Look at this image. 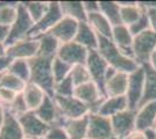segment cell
<instances>
[{"instance_id": "6da1fadb", "label": "cell", "mask_w": 156, "mask_h": 139, "mask_svg": "<svg viewBox=\"0 0 156 139\" xmlns=\"http://www.w3.org/2000/svg\"><path fill=\"white\" fill-rule=\"evenodd\" d=\"M98 52L111 67L120 72L129 74L141 66L134 58H129L122 55L111 38L98 36Z\"/></svg>"}, {"instance_id": "7a4b0ae2", "label": "cell", "mask_w": 156, "mask_h": 139, "mask_svg": "<svg viewBox=\"0 0 156 139\" xmlns=\"http://www.w3.org/2000/svg\"><path fill=\"white\" fill-rule=\"evenodd\" d=\"M30 78L29 82L41 87L48 96L54 98V75H52V59L43 57H34L28 60Z\"/></svg>"}, {"instance_id": "3957f363", "label": "cell", "mask_w": 156, "mask_h": 139, "mask_svg": "<svg viewBox=\"0 0 156 139\" xmlns=\"http://www.w3.org/2000/svg\"><path fill=\"white\" fill-rule=\"evenodd\" d=\"M132 49L134 59L140 65L148 64L151 53L156 50V33L149 29L134 36Z\"/></svg>"}, {"instance_id": "277c9868", "label": "cell", "mask_w": 156, "mask_h": 139, "mask_svg": "<svg viewBox=\"0 0 156 139\" xmlns=\"http://www.w3.org/2000/svg\"><path fill=\"white\" fill-rule=\"evenodd\" d=\"M63 12L59 5V1H49V9L46 13V15L39 21L36 22L32 30L29 31L27 38H39L40 36L44 35V34L49 33L54 27L57 25L62 18H63Z\"/></svg>"}, {"instance_id": "5b68a950", "label": "cell", "mask_w": 156, "mask_h": 139, "mask_svg": "<svg viewBox=\"0 0 156 139\" xmlns=\"http://www.w3.org/2000/svg\"><path fill=\"white\" fill-rule=\"evenodd\" d=\"M34 21L32 20L30 15L28 14L27 9L25 8L22 2H19L18 6V16L16 20L14 21V23L9 27V31H8V36H7L5 44L9 45L14 42L20 40L27 38L29 31L32 30L34 27Z\"/></svg>"}, {"instance_id": "8992f818", "label": "cell", "mask_w": 156, "mask_h": 139, "mask_svg": "<svg viewBox=\"0 0 156 139\" xmlns=\"http://www.w3.org/2000/svg\"><path fill=\"white\" fill-rule=\"evenodd\" d=\"M73 96L89 107L90 114H97L106 99V96L100 92V89L93 81H89L80 86L75 87Z\"/></svg>"}, {"instance_id": "52a82bcc", "label": "cell", "mask_w": 156, "mask_h": 139, "mask_svg": "<svg viewBox=\"0 0 156 139\" xmlns=\"http://www.w3.org/2000/svg\"><path fill=\"white\" fill-rule=\"evenodd\" d=\"M55 103L62 119H76L90 114V109L85 103L75 96H54Z\"/></svg>"}, {"instance_id": "ba28073f", "label": "cell", "mask_w": 156, "mask_h": 139, "mask_svg": "<svg viewBox=\"0 0 156 139\" xmlns=\"http://www.w3.org/2000/svg\"><path fill=\"white\" fill-rule=\"evenodd\" d=\"M144 87V70L140 66L134 72L128 74V86L126 92V98L128 101V108L132 110H137L143 95Z\"/></svg>"}, {"instance_id": "9c48e42d", "label": "cell", "mask_w": 156, "mask_h": 139, "mask_svg": "<svg viewBox=\"0 0 156 139\" xmlns=\"http://www.w3.org/2000/svg\"><path fill=\"white\" fill-rule=\"evenodd\" d=\"M85 66L89 70L91 80L97 85L100 92L105 95V73L110 65L100 56L98 50H91V51H89V56H87V59L85 63Z\"/></svg>"}, {"instance_id": "30bf717a", "label": "cell", "mask_w": 156, "mask_h": 139, "mask_svg": "<svg viewBox=\"0 0 156 139\" xmlns=\"http://www.w3.org/2000/svg\"><path fill=\"white\" fill-rule=\"evenodd\" d=\"M136 110L127 109L111 117L114 139H125L133 131H135Z\"/></svg>"}, {"instance_id": "8fae6325", "label": "cell", "mask_w": 156, "mask_h": 139, "mask_svg": "<svg viewBox=\"0 0 156 139\" xmlns=\"http://www.w3.org/2000/svg\"><path fill=\"white\" fill-rule=\"evenodd\" d=\"M21 129L26 138L39 139L44 137L50 126L46 124L34 111H27L22 116L18 117Z\"/></svg>"}, {"instance_id": "7c38bea8", "label": "cell", "mask_w": 156, "mask_h": 139, "mask_svg": "<svg viewBox=\"0 0 156 139\" xmlns=\"http://www.w3.org/2000/svg\"><path fill=\"white\" fill-rule=\"evenodd\" d=\"M87 139H114L110 117L99 114H89Z\"/></svg>"}, {"instance_id": "4fadbf2b", "label": "cell", "mask_w": 156, "mask_h": 139, "mask_svg": "<svg viewBox=\"0 0 156 139\" xmlns=\"http://www.w3.org/2000/svg\"><path fill=\"white\" fill-rule=\"evenodd\" d=\"M87 56H89V50L86 48L78 44L75 41H71V42L61 44L56 57L65 61L66 64L73 66V65H78V64L85 65Z\"/></svg>"}, {"instance_id": "5bb4252c", "label": "cell", "mask_w": 156, "mask_h": 139, "mask_svg": "<svg viewBox=\"0 0 156 139\" xmlns=\"http://www.w3.org/2000/svg\"><path fill=\"white\" fill-rule=\"evenodd\" d=\"M39 41L34 38H23L7 45L6 56L11 59L29 60L37 56Z\"/></svg>"}, {"instance_id": "9a60e30c", "label": "cell", "mask_w": 156, "mask_h": 139, "mask_svg": "<svg viewBox=\"0 0 156 139\" xmlns=\"http://www.w3.org/2000/svg\"><path fill=\"white\" fill-rule=\"evenodd\" d=\"M111 40L118 46V49L121 51L122 55L129 58H134L133 56V40L134 36L130 33L129 28L125 25L114 26L112 29V37Z\"/></svg>"}, {"instance_id": "2e32d148", "label": "cell", "mask_w": 156, "mask_h": 139, "mask_svg": "<svg viewBox=\"0 0 156 139\" xmlns=\"http://www.w3.org/2000/svg\"><path fill=\"white\" fill-rule=\"evenodd\" d=\"M78 25H79V22H77L76 20L63 16L57 22V25L54 27L48 34L52 35L61 44L68 43V42H71V41L75 40Z\"/></svg>"}, {"instance_id": "e0dca14e", "label": "cell", "mask_w": 156, "mask_h": 139, "mask_svg": "<svg viewBox=\"0 0 156 139\" xmlns=\"http://www.w3.org/2000/svg\"><path fill=\"white\" fill-rule=\"evenodd\" d=\"M34 113L39 116V118L42 119L49 126L55 125V124L59 125L62 123V121H63L59 116L58 109H57V106L55 103L54 98L48 96V95L44 98L43 102L41 103V106Z\"/></svg>"}, {"instance_id": "ac0fdd59", "label": "cell", "mask_w": 156, "mask_h": 139, "mask_svg": "<svg viewBox=\"0 0 156 139\" xmlns=\"http://www.w3.org/2000/svg\"><path fill=\"white\" fill-rule=\"evenodd\" d=\"M156 124V101H151L141 106L136 110L135 130L144 131L154 127Z\"/></svg>"}, {"instance_id": "d6986e66", "label": "cell", "mask_w": 156, "mask_h": 139, "mask_svg": "<svg viewBox=\"0 0 156 139\" xmlns=\"http://www.w3.org/2000/svg\"><path fill=\"white\" fill-rule=\"evenodd\" d=\"M118 4L120 6L121 23L125 26L129 27L144 14V8L140 1H118Z\"/></svg>"}, {"instance_id": "ffe728a7", "label": "cell", "mask_w": 156, "mask_h": 139, "mask_svg": "<svg viewBox=\"0 0 156 139\" xmlns=\"http://www.w3.org/2000/svg\"><path fill=\"white\" fill-rule=\"evenodd\" d=\"M128 86V74L117 71L115 74L105 82V96H126Z\"/></svg>"}, {"instance_id": "44dd1931", "label": "cell", "mask_w": 156, "mask_h": 139, "mask_svg": "<svg viewBox=\"0 0 156 139\" xmlns=\"http://www.w3.org/2000/svg\"><path fill=\"white\" fill-rule=\"evenodd\" d=\"M64 127L70 139H86L89 127V115L76 119H63L59 124Z\"/></svg>"}, {"instance_id": "7402d4cb", "label": "cell", "mask_w": 156, "mask_h": 139, "mask_svg": "<svg viewBox=\"0 0 156 139\" xmlns=\"http://www.w3.org/2000/svg\"><path fill=\"white\" fill-rule=\"evenodd\" d=\"M25 134L21 129L19 119L6 109L4 123L0 127V139H23Z\"/></svg>"}, {"instance_id": "603a6c76", "label": "cell", "mask_w": 156, "mask_h": 139, "mask_svg": "<svg viewBox=\"0 0 156 139\" xmlns=\"http://www.w3.org/2000/svg\"><path fill=\"white\" fill-rule=\"evenodd\" d=\"M73 41L86 48L89 51L98 50V35L89 26L87 22H79L77 33H76Z\"/></svg>"}, {"instance_id": "cb8c5ba5", "label": "cell", "mask_w": 156, "mask_h": 139, "mask_svg": "<svg viewBox=\"0 0 156 139\" xmlns=\"http://www.w3.org/2000/svg\"><path fill=\"white\" fill-rule=\"evenodd\" d=\"M127 109H129V108H128V101H127L126 96H113V98L105 99L97 114L111 118L112 116L121 113V111H125Z\"/></svg>"}, {"instance_id": "d4e9b609", "label": "cell", "mask_w": 156, "mask_h": 139, "mask_svg": "<svg viewBox=\"0 0 156 139\" xmlns=\"http://www.w3.org/2000/svg\"><path fill=\"white\" fill-rule=\"evenodd\" d=\"M141 66H143L144 70V87L139 108L148 102L156 101V71H154L148 64H144Z\"/></svg>"}, {"instance_id": "484cf974", "label": "cell", "mask_w": 156, "mask_h": 139, "mask_svg": "<svg viewBox=\"0 0 156 139\" xmlns=\"http://www.w3.org/2000/svg\"><path fill=\"white\" fill-rule=\"evenodd\" d=\"M22 95H23V99L26 101V104L29 111H35L41 106V103L43 102L44 98L47 96L46 92L41 87H39L35 84H32V82L26 84Z\"/></svg>"}, {"instance_id": "4316f807", "label": "cell", "mask_w": 156, "mask_h": 139, "mask_svg": "<svg viewBox=\"0 0 156 139\" xmlns=\"http://www.w3.org/2000/svg\"><path fill=\"white\" fill-rule=\"evenodd\" d=\"M86 22L89 23V26L94 30V33L97 34L98 36H103V37H106V38L112 37L113 26L111 25L110 21L105 18L104 14L101 12L87 14Z\"/></svg>"}, {"instance_id": "83f0119b", "label": "cell", "mask_w": 156, "mask_h": 139, "mask_svg": "<svg viewBox=\"0 0 156 139\" xmlns=\"http://www.w3.org/2000/svg\"><path fill=\"white\" fill-rule=\"evenodd\" d=\"M36 40L39 41V51H37L39 57L54 59L57 56L61 43L52 35L47 33L42 36H40Z\"/></svg>"}, {"instance_id": "f1b7e54d", "label": "cell", "mask_w": 156, "mask_h": 139, "mask_svg": "<svg viewBox=\"0 0 156 139\" xmlns=\"http://www.w3.org/2000/svg\"><path fill=\"white\" fill-rule=\"evenodd\" d=\"M63 15L77 22H86L87 14L84 9L83 1H59Z\"/></svg>"}, {"instance_id": "f546056e", "label": "cell", "mask_w": 156, "mask_h": 139, "mask_svg": "<svg viewBox=\"0 0 156 139\" xmlns=\"http://www.w3.org/2000/svg\"><path fill=\"white\" fill-rule=\"evenodd\" d=\"M18 6L16 1H2L0 6V26L9 27L14 23L18 16Z\"/></svg>"}, {"instance_id": "4dcf8cb0", "label": "cell", "mask_w": 156, "mask_h": 139, "mask_svg": "<svg viewBox=\"0 0 156 139\" xmlns=\"http://www.w3.org/2000/svg\"><path fill=\"white\" fill-rule=\"evenodd\" d=\"M99 8L113 27L122 25L120 18V6L118 1H99Z\"/></svg>"}, {"instance_id": "1f68e13d", "label": "cell", "mask_w": 156, "mask_h": 139, "mask_svg": "<svg viewBox=\"0 0 156 139\" xmlns=\"http://www.w3.org/2000/svg\"><path fill=\"white\" fill-rule=\"evenodd\" d=\"M34 23L39 22L49 9V1H22Z\"/></svg>"}, {"instance_id": "d6a6232c", "label": "cell", "mask_w": 156, "mask_h": 139, "mask_svg": "<svg viewBox=\"0 0 156 139\" xmlns=\"http://www.w3.org/2000/svg\"><path fill=\"white\" fill-rule=\"evenodd\" d=\"M11 74L18 77L19 79L23 80L25 82H29L30 78V70H29V63L26 59H14L11 63V66L8 71Z\"/></svg>"}, {"instance_id": "836d02e7", "label": "cell", "mask_w": 156, "mask_h": 139, "mask_svg": "<svg viewBox=\"0 0 156 139\" xmlns=\"http://www.w3.org/2000/svg\"><path fill=\"white\" fill-rule=\"evenodd\" d=\"M26 84L27 82H25L23 80L19 79L18 77L11 74L9 72L1 74V78H0V87L11 89L13 92L18 93V94L23 92V89L26 87Z\"/></svg>"}, {"instance_id": "e575fe53", "label": "cell", "mask_w": 156, "mask_h": 139, "mask_svg": "<svg viewBox=\"0 0 156 139\" xmlns=\"http://www.w3.org/2000/svg\"><path fill=\"white\" fill-rule=\"evenodd\" d=\"M72 82L75 87L80 86L83 84H86L89 81H92L91 80V75L89 73V70L87 67L85 66L84 64H78V65H73L71 67V72H70V75Z\"/></svg>"}, {"instance_id": "d590c367", "label": "cell", "mask_w": 156, "mask_h": 139, "mask_svg": "<svg viewBox=\"0 0 156 139\" xmlns=\"http://www.w3.org/2000/svg\"><path fill=\"white\" fill-rule=\"evenodd\" d=\"M71 65H69L65 61L55 57L52 59V75H54L55 84L68 78L70 75V72H71Z\"/></svg>"}, {"instance_id": "8d00e7d4", "label": "cell", "mask_w": 156, "mask_h": 139, "mask_svg": "<svg viewBox=\"0 0 156 139\" xmlns=\"http://www.w3.org/2000/svg\"><path fill=\"white\" fill-rule=\"evenodd\" d=\"M75 93V85L72 82V80L70 77L65 78L64 80L59 81L57 84H55L54 87V96H73Z\"/></svg>"}, {"instance_id": "74e56055", "label": "cell", "mask_w": 156, "mask_h": 139, "mask_svg": "<svg viewBox=\"0 0 156 139\" xmlns=\"http://www.w3.org/2000/svg\"><path fill=\"white\" fill-rule=\"evenodd\" d=\"M6 109L12 114V115H14L16 118L20 117V116H22L23 114H26L27 111H29V110H28V107H27V104H26V101L23 99L22 93L18 94V96L15 98V100H14L9 106L7 107Z\"/></svg>"}, {"instance_id": "f35d334b", "label": "cell", "mask_w": 156, "mask_h": 139, "mask_svg": "<svg viewBox=\"0 0 156 139\" xmlns=\"http://www.w3.org/2000/svg\"><path fill=\"white\" fill-rule=\"evenodd\" d=\"M128 28H129L130 33H132L133 36H136V35L143 33L146 30H149V23H148V19H147L146 12H144V14H143L136 22H134L133 25H130Z\"/></svg>"}, {"instance_id": "ab89813d", "label": "cell", "mask_w": 156, "mask_h": 139, "mask_svg": "<svg viewBox=\"0 0 156 139\" xmlns=\"http://www.w3.org/2000/svg\"><path fill=\"white\" fill-rule=\"evenodd\" d=\"M44 138L46 139H70L69 136H68V133L65 132L64 127L62 125H57V124L51 125L49 127V130H48L47 134L44 136Z\"/></svg>"}, {"instance_id": "60d3db41", "label": "cell", "mask_w": 156, "mask_h": 139, "mask_svg": "<svg viewBox=\"0 0 156 139\" xmlns=\"http://www.w3.org/2000/svg\"><path fill=\"white\" fill-rule=\"evenodd\" d=\"M16 96H18V93L13 92L11 89H7V88H4V87H0V103L5 108L9 106Z\"/></svg>"}, {"instance_id": "b9f144b4", "label": "cell", "mask_w": 156, "mask_h": 139, "mask_svg": "<svg viewBox=\"0 0 156 139\" xmlns=\"http://www.w3.org/2000/svg\"><path fill=\"white\" fill-rule=\"evenodd\" d=\"M144 12L147 15V19H148V23H149V29L153 30L154 33H156V8L153 7H144Z\"/></svg>"}, {"instance_id": "7bdbcfd3", "label": "cell", "mask_w": 156, "mask_h": 139, "mask_svg": "<svg viewBox=\"0 0 156 139\" xmlns=\"http://www.w3.org/2000/svg\"><path fill=\"white\" fill-rule=\"evenodd\" d=\"M83 5H84V9L85 12H86V14L100 12L99 1H83Z\"/></svg>"}, {"instance_id": "ee69618b", "label": "cell", "mask_w": 156, "mask_h": 139, "mask_svg": "<svg viewBox=\"0 0 156 139\" xmlns=\"http://www.w3.org/2000/svg\"><path fill=\"white\" fill-rule=\"evenodd\" d=\"M12 60L13 59H11L8 56H2V57H0V75L8 71Z\"/></svg>"}, {"instance_id": "f6af8a7d", "label": "cell", "mask_w": 156, "mask_h": 139, "mask_svg": "<svg viewBox=\"0 0 156 139\" xmlns=\"http://www.w3.org/2000/svg\"><path fill=\"white\" fill-rule=\"evenodd\" d=\"M125 139H147V138H146V136H144V133L142 131L135 130V131H133V132L130 133L129 136H127Z\"/></svg>"}, {"instance_id": "bcb514c9", "label": "cell", "mask_w": 156, "mask_h": 139, "mask_svg": "<svg viewBox=\"0 0 156 139\" xmlns=\"http://www.w3.org/2000/svg\"><path fill=\"white\" fill-rule=\"evenodd\" d=\"M144 133V136H146V138L147 139H156V130L154 127H151V129H147V130H144L142 131Z\"/></svg>"}, {"instance_id": "7dc6e473", "label": "cell", "mask_w": 156, "mask_h": 139, "mask_svg": "<svg viewBox=\"0 0 156 139\" xmlns=\"http://www.w3.org/2000/svg\"><path fill=\"white\" fill-rule=\"evenodd\" d=\"M8 31H9V28L0 26V41H2V42L6 41L7 36H8Z\"/></svg>"}, {"instance_id": "c3c4849f", "label": "cell", "mask_w": 156, "mask_h": 139, "mask_svg": "<svg viewBox=\"0 0 156 139\" xmlns=\"http://www.w3.org/2000/svg\"><path fill=\"white\" fill-rule=\"evenodd\" d=\"M148 65H149L154 71H156V50L151 53V56H150V58H149V61H148Z\"/></svg>"}, {"instance_id": "681fc988", "label": "cell", "mask_w": 156, "mask_h": 139, "mask_svg": "<svg viewBox=\"0 0 156 139\" xmlns=\"http://www.w3.org/2000/svg\"><path fill=\"white\" fill-rule=\"evenodd\" d=\"M5 115H6V108L0 103V127L4 123V119H5Z\"/></svg>"}, {"instance_id": "f907efd6", "label": "cell", "mask_w": 156, "mask_h": 139, "mask_svg": "<svg viewBox=\"0 0 156 139\" xmlns=\"http://www.w3.org/2000/svg\"><path fill=\"white\" fill-rule=\"evenodd\" d=\"M6 50H7V45L5 44V42L0 41V57L6 56Z\"/></svg>"}, {"instance_id": "816d5d0a", "label": "cell", "mask_w": 156, "mask_h": 139, "mask_svg": "<svg viewBox=\"0 0 156 139\" xmlns=\"http://www.w3.org/2000/svg\"><path fill=\"white\" fill-rule=\"evenodd\" d=\"M39 139H46V138H44V137H42V138H39Z\"/></svg>"}, {"instance_id": "f5cc1de1", "label": "cell", "mask_w": 156, "mask_h": 139, "mask_svg": "<svg viewBox=\"0 0 156 139\" xmlns=\"http://www.w3.org/2000/svg\"><path fill=\"white\" fill-rule=\"evenodd\" d=\"M23 139H32V138H26V137H25V138H23Z\"/></svg>"}, {"instance_id": "db71d44e", "label": "cell", "mask_w": 156, "mask_h": 139, "mask_svg": "<svg viewBox=\"0 0 156 139\" xmlns=\"http://www.w3.org/2000/svg\"><path fill=\"white\" fill-rule=\"evenodd\" d=\"M1 4H2V1H0V6H1Z\"/></svg>"}, {"instance_id": "11a10c76", "label": "cell", "mask_w": 156, "mask_h": 139, "mask_svg": "<svg viewBox=\"0 0 156 139\" xmlns=\"http://www.w3.org/2000/svg\"><path fill=\"white\" fill-rule=\"evenodd\" d=\"M154 129H155V130H156V124H155V126H154Z\"/></svg>"}, {"instance_id": "9f6ffc18", "label": "cell", "mask_w": 156, "mask_h": 139, "mask_svg": "<svg viewBox=\"0 0 156 139\" xmlns=\"http://www.w3.org/2000/svg\"><path fill=\"white\" fill-rule=\"evenodd\" d=\"M0 78H1V75H0Z\"/></svg>"}, {"instance_id": "6f0895ef", "label": "cell", "mask_w": 156, "mask_h": 139, "mask_svg": "<svg viewBox=\"0 0 156 139\" xmlns=\"http://www.w3.org/2000/svg\"><path fill=\"white\" fill-rule=\"evenodd\" d=\"M86 139H87V138H86Z\"/></svg>"}]
</instances>
